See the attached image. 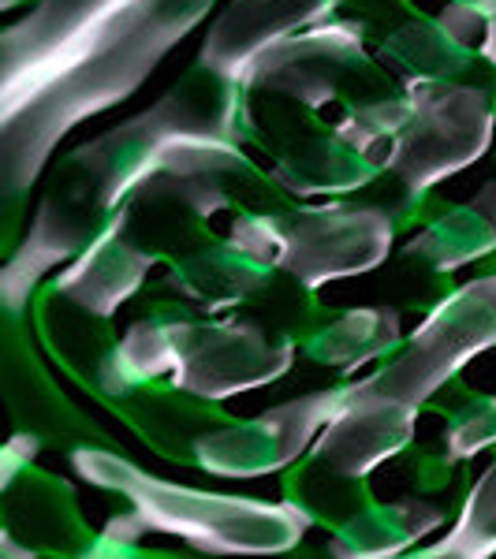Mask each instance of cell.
<instances>
[{
	"instance_id": "cell-1",
	"label": "cell",
	"mask_w": 496,
	"mask_h": 559,
	"mask_svg": "<svg viewBox=\"0 0 496 559\" xmlns=\"http://www.w3.org/2000/svg\"><path fill=\"white\" fill-rule=\"evenodd\" d=\"M71 466L79 477L108 492H120L139 511L146 530L176 534L205 556H276L292 552L310 530L295 503H261L250 496L202 492L191 485L161 481L116 452L75 448Z\"/></svg>"
},
{
	"instance_id": "cell-2",
	"label": "cell",
	"mask_w": 496,
	"mask_h": 559,
	"mask_svg": "<svg viewBox=\"0 0 496 559\" xmlns=\"http://www.w3.org/2000/svg\"><path fill=\"white\" fill-rule=\"evenodd\" d=\"M292 362V340L255 321H139L116 344L108 407L165 373H173V388L194 400H228L247 388L273 384Z\"/></svg>"
},
{
	"instance_id": "cell-3",
	"label": "cell",
	"mask_w": 496,
	"mask_h": 559,
	"mask_svg": "<svg viewBox=\"0 0 496 559\" xmlns=\"http://www.w3.org/2000/svg\"><path fill=\"white\" fill-rule=\"evenodd\" d=\"M489 347H496V276L467 284L440 302L414 329L408 350H400L374 377L355 381V388L400 407H422L440 384Z\"/></svg>"
},
{
	"instance_id": "cell-4",
	"label": "cell",
	"mask_w": 496,
	"mask_h": 559,
	"mask_svg": "<svg viewBox=\"0 0 496 559\" xmlns=\"http://www.w3.org/2000/svg\"><path fill=\"white\" fill-rule=\"evenodd\" d=\"M389 221L369 210L306 213L295 216L292 231H276L269 221H258L247 224L243 236H236V242H243L247 254L292 269L306 287H318L332 276H351L374 269L377 258L389 247Z\"/></svg>"
},
{
	"instance_id": "cell-5",
	"label": "cell",
	"mask_w": 496,
	"mask_h": 559,
	"mask_svg": "<svg viewBox=\"0 0 496 559\" xmlns=\"http://www.w3.org/2000/svg\"><path fill=\"white\" fill-rule=\"evenodd\" d=\"M340 403H344V384L292 400L284 407L265 411L261 418L216 426L213 432H205L198 440L194 463L205 474H221V477L276 474L287 463H295L306 448H314L321 429L336 418Z\"/></svg>"
},
{
	"instance_id": "cell-6",
	"label": "cell",
	"mask_w": 496,
	"mask_h": 559,
	"mask_svg": "<svg viewBox=\"0 0 496 559\" xmlns=\"http://www.w3.org/2000/svg\"><path fill=\"white\" fill-rule=\"evenodd\" d=\"M414 421H418V407H400L381 395L358 392L355 384H344V403L314 440L310 459L324 471L363 481L377 463L411 444Z\"/></svg>"
},
{
	"instance_id": "cell-7",
	"label": "cell",
	"mask_w": 496,
	"mask_h": 559,
	"mask_svg": "<svg viewBox=\"0 0 496 559\" xmlns=\"http://www.w3.org/2000/svg\"><path fill=\"white\" fill-rule=\"evenodd\" d=\"M8 530L31 552L79 559V548L90 545V534L79 522L75 496L57 477H42L26 471L23 485H8Z\"/></svg>"
},
{
	"instance_id": "cell-8",
	"label": "cell",
	"mask_w": 496,
	"mask_h": 559,
	"mask_svg": "<svg viewBox=\"0 0 496 559\" xmlns=\"http://www.w3.org/2000/svg\"><path fill=\"white\" fill-rule=\"evenodd\" d=\"M400 340V321L389 310H351L332 324H324L318 336L310 340L306 355L318 362L351 369L369 358H381L385 350L395 347Z\"/></svg>"
},
{
	"instance_id": "cell-9",
	"label": "cell",
	"mask_w": 496,
	"mask_h": 559,
	"mask_svg": "<svg viewBox=\"0 0 496 559\" xmlns=\"http://www.w3.org/2000/svg\"><path fill=\"white\" fill-rule=\"evenodd\" d=\"M496 552V463L477 477L463 503V515L452 526V534L437 545L422 548V556H456V559H489Z\"/></svg>"
},
{
	"instance_id": "cell-10",
	"label": "cell",
	"mask_w": 496,
	"mask_h": 559,
	"mask_svg": "<svg viewBox=\"0 0 496 559\" xmlns=\"http://www.w3.org/2000/svg\"><path fill=\"white\" fill-rule=\"evenodd\" d=\"M489 444H496V395H471V403L452 407L445 448L452 459H471Z\"/></svg>"
},
{
	"instance_id": "cell-11",
	"label": "cell",
	"mask_w": 496,
	"mask_h": 559,
	"mask_svg": "<svg viewBox=\"0 0 496 559\" xmlns=\"http://www.w3.org/2000/svg\"><path fill=\"white\" fill-rule=\"evenodd\" d=\"M38 552H31L26 545H20L12 534H4V559H34Z\"/></svg>"
},
{
	"instance_id": "cell-12",
	"label": "cell",
	"mask_w": 496,
	"mask_h": 559,
	"mask_svg": "<svg viewBox=\"0 0 496 559\" xmlns=\"http://www.w3.org/2000/svg\"><path fill=\"white\" fill-rule=\"evenodd\" d=\"M400 559H429V556H422V552H408V556H400ZM437 559H456V556H437Z\"/></svg>"
}]
</instances>
